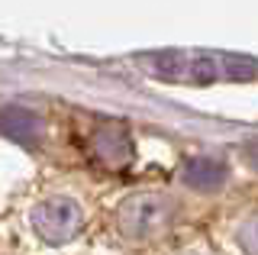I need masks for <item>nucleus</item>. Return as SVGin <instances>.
I'll use <instances>...</instances> for the list:
<instances>
[{
  "mask_svg": "<svg viewBox=\"0 0 258 255\" xmlns=\"http://www.w3.org/2000/svg\"><path fill=\"white\" fill-rule=\"evenodd\" d=\"M236 239H239V245H242L245 255H258V213H252V217L242 223Z\"/></svg>",
  "mask_w": 258,
  "mask_h": 255,
  "instance_id": "obj_4",
  "label": "nucleus"
},
{
  "mask_svg": "<svg viewBox=\"0 0 258 255\" xmlns=\"http://www.w3.org/2000/svg\"><path fill=\"white\" fill-rule=\"evenodd\" d=\"M177 220V204L165 194H136L119 207V229L133 239H152L171 229Z\"/></svg>",
  "mask_w": 258,
  "mask_h": 255,
  "instance_id": "obj_1",
  "label": "nucleus"
},
{
  "mask_svg": "<svg viewBox=\"0 0 258 255\" xmlns=\"http://www.w3.org/2000/svg\"><path fill=\"white\" fill-rule=\"evenodd\" d=\"M184 178H187V184H194V187L213 190V187L226 178V168H223L220 162H213V158H197V162H190V165H187Z\"/></svg>",
  "mask_w": 258,
  "mask_h": 255,
  "instance_id": "obj_3",
  "label": "nucleus"
},
{
  "mask_svg": "<svg viewBox=\"0 0 258 255\" xmlns=\"http://www.w3.org/2000/svg\"><path fill=\"white\" fill-rule=\"evenodd\" d=\"M32 229H36L39 239L52 245H61L68 239H75L81 229H84V210H81L78 201L71 197H45L42 204H36L32 210Z\"/></svg>",
  "mask_w": 258,
  "mask_h": 255,
  "instance_id": "obj_2",
  "label": "nucleus"
},
{
  "mask_svg": "<svg viewBox=\"0 0 258 255\" xmlns=\"http://www.w3.org/2000/svg\"><path fill=\"white\" fill-rule=\"evenodd\" d=\"M194 255H200V252H194Z\"/></svg>",
  "mask_w": 258,
  "mask_h": 255,
  "instance_id": "obj_5",
  "label": "nucleus"
}]
</instances>
